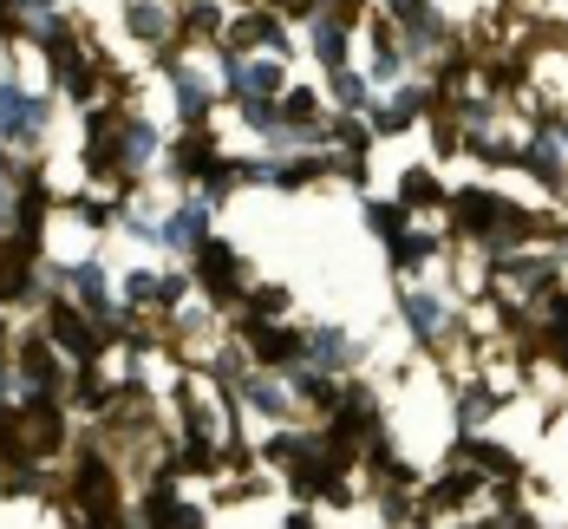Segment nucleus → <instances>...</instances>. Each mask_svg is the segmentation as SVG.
Segmentation results:
<instances>
[{
    "instance_id": "obj_19",
    "label": "nucleus",
    "mask_w": 568,
    "mask_h": 529,
    "mask_svg": "<svg viewBox=\"0 0 568 529\" xmlns=\"http://www.w3.org/2000/svg\"><path fill=\"white\" fill-rule=\"evenodd\" d=\"M542 124H549V131H556V144H562V157H568V105H556V112L542 118Z\"/></svg>"
},
{
    "instance_id": "obj_9",
    "label": "nucleus",
    "mask_w": 568,
    "mask_h": 529,
    "mask_svg": "<svg viewBox=\"0 0 568 529\" xmlns=\"http://www.w3.org/2000/svg\"><path fill=\"white\" fill-rule=\"evenodd\" d=\"M118 20H124L131 47H144V53L176 40V0H124V7H118Z\"/></svg>"
},
{
    "instance_id": "obj_4",
    "label": "nucleus",
    "mask_w": 568,
    "mask_h": 529,
    "mask_svg": "<svg viewBox=\"0 0 568 529\" xmlns=\"http://www.w3.org/2000/svg\"><path fill=\"white\" fill-rule=\"evenodd\" d=\"M216 216H223V203H210L203 190H176V203L158 210V248L171 262H183L203 235H216Z\"/></svg>"
},
{
    "instance_id": "obj_3",
    "label": "nucleus",
    "mask_w": 568,
    "mask_h": 529,
    "mask_svg": "<svg viewBox=\"0 0 568 529\" xmlns=\"http://www.w3.org/2000/svg\"><path fill=\"white\" fill-rule=\"evenodd\" d=\"M235 334H242V347L255 366H268V373H294L301 359H307V321H248V314H235Z\"/></svg>"
},
{
    "instance_id": "obj_18",
    "label": "nucleus",
    "mask_w": 568,
    "mask_h": 529,
    "mask_svg": "<svg viewBox=\"0 0 568 529\" xmlns=\"http://www.w3.org/2000/svg\"><path fill=\"white\" fill-rule=\"evenodd\" d=\"M158 282H164V268L138 262V268H131L124 282H112V288H118V301H131V307H144V314H151V307H158Z\"/></svg>"
},
{
    "instance_id": "obj_15",
    "label": "nucleus",
    "mask_w": 568,
    "mask_h": 529,
    "mask_svg": "<svg viewBox=\"0 0 568 529\" xmlns=\"http://www.w3.org/2000/svg\"><path fill=\"white\" fill-rule=\"evenodd\" d=\"M359 223L379 235V242H393V235L412 223V210H405L398 196H359Z\"/></svg>"
},
{
    "instance_id": "obj_10",
    "label": "nucleus",
    "mask_w": 568,
    "mask_h": 529,
    "mask_svg": "<svg viewBox=\"0 0 568 529\" xmlns=\"http://www.w3.org/2000/svg\"><path fill=\"white\" fill-rule=\"evenodd\" d=\"M457 451L477 465L484 484H523V458H516L510 445H497V438H490V425H484V431H457Z\"/></svg>"
},
{
    "instance_id": "obj_16",
    "label": "nucleus",
    "mask_w": 568,
    "mask_h": 529,
    "mask_svg": "<svg viewBox=\"0 0 568 529\" xmlns=\"http://www.w3.org/2000/svg\"><path fill=\"white\" fill-rule=\"evenodd\" d=\"M242 314H248V321H282V314H294V294H287L282 282H248Z\"/></svg>"
},
{
    "instance_id": "obj_2",
    "label": "nucleus",
    "mask_w": 568,
    "mask_h": 529,
    "mask_svg": "<svg viewBox=\"0 0 568 529\" xmlns=\"http://www.w3.org/2000/svg\"><path fill=\"white\" fill-rule=\"evenodd\" d=\"M33 321L47 327V340H53L72 366H99V353H105V340H99V327L85 321V307L72 301L65 288H47L40 294V307H33Z\"/></svg>"
},
{
    "instance_id": "obj_17",
    "label": "nucleus",
    "mask_w": 568,
    "mask_h": 529,
    "mask_svg": "<svg viewBox=\"0 0 568 529\" xmlns=\"http://www.w3.org/2000/svg\"><path fill=\"white\" fill-rule=\"evenodd\" d=\"M359 72H366V79H373V85L386 92V85H398V79L412 72V65H405V47H366V59H359Z\"/></svg>"
},
{
    "instance_id": "obj_7",
    "label": "nucleus",
    "mask_w": 568,
    "mask_h": 529,
    "mask_svg": "<svg viewBox=\"0 0 568 529\" xmlns=\"http://www.w3.org/2000/svg\"><path fill=\"white\" fill-rule=\"evenodd\" d=\"M164 85H171L176 124H216V118H223V92H216V72H210V59H183Z\"/></svg>"
},
{
    "instance_id": "obj_8",
    "label": "nucleus",
    "mask_w": 568,
    "mask_h": 529,
    "mask_svg": "<svg viewBox=\"0 0 568 529\" xmlns=\"http://www.w3.org/2000/svg\"><path fill=\"white\" fill-rule=\"evenodd\" d=\"M301 366H321V373H359L366 366V340L353 334V327H341V321H314L307 327V359Z\"/></svg>"
},
{
    "instance_id": "obj_21",
    "label": "nucleus",
    "mask_w": 568,
    "mask_h": 529,
    "mask_svg": "<svg viewBox=\"0 0 568 529\" xmlns=\"http://www.w3.org/2000/svg\"><path fill=\"white\" fill-rule=\"evenodd\" d=\"M556 262H562V275H568V223L556 230Z\"/></svg>"
},
{
    "instance_id": "obj_11",
    "label": "nucleus",
    "mask_w": 568,
    "mask_h": 529,
    "mask_svg": "<svg viewBox=\"0 0 568 529\" xmlns=\"http://www.w3.org/2000/svg\"><path fill=\"white\" fill-rule=\"evenodd\" d=\"M321 118H327V92H321L314 79H287L282 85V124L294 131V144H301V131H321Z\"/></svg>"
},
{
    "instance_id": "obj_12",
    "label": "nucleus",
    "mask_w": 568,
    "mask_h": 529,
    "mask_svg": "<svg viewBox=\"0 0 568 529\" xmlns=\"http://www.w3.org/2000/svg\"><path fill=\"white\" fill-rule=\"evenodd\" d=\"M398 203L412 210V216H425V210H445V196H452V183L438 176V164H405V176H398L393 190Z\"/></svg>"
},
{
    "instance_id": "obj_1",
    "label": "nucleus",
    "mask_w": 568,
    "mask_h": 529,
    "mask_svg": "<svg viewBox=\"0 0 568 529\" xmlns=\"http://www.w3.org/2000/svg\"><path fill=\"white\" fill-rule=\"evenodd\" d=\"M183 268H190V282H196V294H203L210 307H223L229 321L242 314V294H248V282H255V268H248V255H242L235 242L203 235V242L183 255Z\"/></svg>"
},
{
    "instance_id": "obj_14",
    "label": "nucleus",
    "mask_w": 568,
    "mask_h": 529,
    "mask_svg": "<svg viewBox=\"0 0 568 529\" xmlns=\"http://www.w3.org/2000/svg\"><path fill=\"white\" fill-rule=\"evenodd\" d=\"M366 131H373V144H386V138H405V131H418V118L405 112L393 92H379V99L366 105Z\"/></svg>"
},
{
    "instance_id": "obj_20",
    "label": "nucleus",
    "mask_w": 568,
    "mask_h": 529,
    "mask_svg": "<svg viewBox=\"0 0 568 529\" xmlns=\"http://www.w3.org/2000/svg\"><path fill=\"white\" fill-rule=\"evenodd\" d=\"M13 7H20L27 20H47V13H59V0H13Z\"/></svg>"
},
{
    "instance_id": "obj_5",
    "label": "nucleus",
    "mask_w": 568,
    "mask_h": 529,
    "mask_svg": "<svg viewBox=\"0 0 568 529\" xmlns=\"http://www.w3.org/2000/svg\"><path fill=\"white\" fill-rule=\"evenodd\" d=\"M398 321L418 340V353H438V340L452 334V321H457V294L425 288V282H398Z\"/></svg>"
},
{
    "instance_id": "obj_13",
    "label": "nucleus",
    "mask_w": 568,
    "mask_h": 529,
    "mask_svg": "<svg viewBox=\"0 0 568 529\" xmlns=\"http://www.w3.org/2000/svg\"><path fill=\"white\" fill-rule=\"evenodd\" d=\"M321 92H327V105H334V112H359V118H366V105L379 99V85L359 72V59L341 65V72H321Z\"/></svg>"
},
{
    "instance_id": "obj_6",
    "label": "nucleus",
    "mask_w": 568,
    "mask_h": 529,
    "mask_svg": "<svg viewBox=\"0 0 568 529\" xmlns=\"http://www.w3.org/2000/svg\"><path fill=\"white\" fill-rule=\"evenodd\" d=\"M235 399L248 411V425H301L307 418L301 399H294V386H287V373H268V366H248L235 379Z\"/></svg>"
}]
</instances>
